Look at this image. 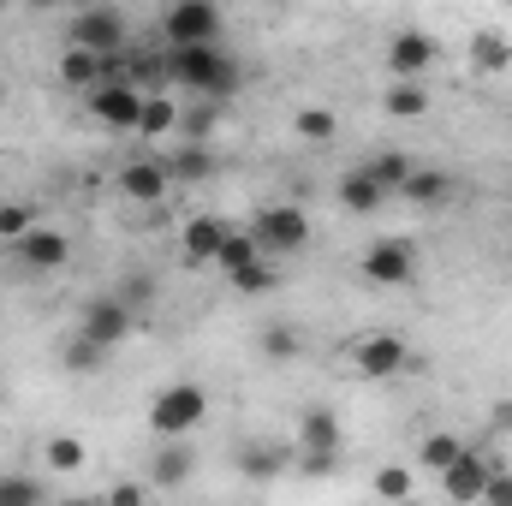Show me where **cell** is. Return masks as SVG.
<instances>
[{"label": "cell", "mask_w": 512, "mask_h": 506, "mask_svg": "<svg viewBox=\"0 0 512 506\" xmlns=\"http://www.w3.org/2000/svg\"><path fill=\"white\" fill-rule=\"evenodd\" d=\"M459 459H465V441H459L453 429H435V435H423V447H417V465L435 471V477H447Z\"/></svg>", "instance_id": "obj_20"}, {"label": "cell", "mask_w": 512, "mask_h": 506, "mask_svg": "<svg viewBox=\"0 0 512 506\" xmlns=\"http://www.w3.org/2000/svg\"><path fill=\"white\" fill-rule=\"evenodd\" d=\"M30 227H36L30 203H0V239H6V245H18V239H24Z\"/></svg>", "instance_id": "obj_36"}, {"label": "cell", "mask_w": 512, "mask_h": 506, "mask_svg": "<svg viewBox=\"0 0 512 506\" xmlns=\"http://www.w3.org/2000/svg\"><path fill=\"white\" fill-rule=\"evenodd\" d=\"M203 417H209V387L203 381H167L149 405L155 441H185L191 429H203Z\"/></svg>", "instance_id": "obj_2"}, {"label": "cell", "mask_w": 512, "mask_h": 506, "mask_svg": "<svg viewBox=\"0 0 512 506\" xmlns=\"http://www.w3.org/2000/svg\"><path fill=\"white\" fill-rule=\"evenodd\" d=\"M221 30H227V12L215 0H179L161 12V42L167 54L173 48H221Z\"/></svg>", "instance_id": "obj_3"}, {"label": "cell", "mask_w": 512, "mask_h": 506, "mask_svg": "<svg viewBox=\"0 0 512 506\" xmlns=\"http://www.w3.org/2000/svg\"><path fill=\"white\" fill-rule=\"evenodd\" d=\"M102 506H149V495H143V483H114V495Z\"/></svg>", "instance_id": "obj_40"}, {"label": "cell", "mask_w": 512, "mask_h": 506, "mask_svg": "<svg viewBox=\"0 0 512 506\" xmlns=\"http://www.w3.org/2000/svg\"><path fill=\"white\" fill-rule=\"evenodd\" d=\"M292 459H298V447H286V441H239L233 447V465L251 483H280L292 471Z\"/></svg>", "instance_id": "obj_11"}, {"label": "cell", "mask_w": 512, "mask_h": 506, "mask_svg": "<svg viewBox=\"0 0 512 506\" xmlns=\"http://www.w3.org/2000/svg\"><path fill=\"white\" fill-rule=\"evenodd\" d=\"M298 453H346L340 417H334L328 405H310V411H298Z\"/></svg>", "instance_id": "obj_16"}, {"label": "cell", "mask_w": 512, "mask_h": 506, "mask_svg": "<svg viewBox=\"0 0 512 506\" xmlns=\"http://www.w3.org/2000/svg\"><path fill=\"white\" fill-rule=\"evenodd\" d=\"M483 506H512V471H495L489 489H483Z\"/></svg>", "instance_id": "obj_39"}, {"label": "cell", "mask_w": 512, "mask_h": 506, "mask_svg": "<svg viewBox=\"0 0 512 506\" xmlns=\"http://www.w3.org/2000/svg\"><path fill=\"white\" fill-rule=\"evenodd\" d=\"M96 506H102V501H96Z\"/></svg>", "instance_id": "obj_44"}, {"label": "cell", "mask_w": 512, "mask_h": 506, "mask_svg": "<svg viewBox=\"0 0 512 506\" xmlns=\"http://www.w3.org/2000/svg\"><path fill=\"white\" fill-rule=\"evenodd\" d=\"M161 167H167L173 185H203V179L215 173V155H209V143H173V149L161 155Z\"/></svg>", "instance_id": "obj_18"}, {"label": "cell", "mask_w": 512, "mask_h": 506, "mask_svg": "<svg viewBox=\"0 0 512 506\" xmlns=\"http://www.w3.org/2000/svg\"><path fill=\"white\" fill-rule=\"evenodd\" d=\"M12 251H18V262H24L30 274H54V268L72 262V239H66L60 227H30Z\"/></svg>", "instance_id": "obj_13"}, {"label": "cell", "mask_w": 512, "mask_h": 506, "mask_svg": "<svg viewBox=\"0 0 512 506\" xmlns=\"http://www.w3.org/2000/svg\"><path fill=\"white\" fill-rule=\"evenodd\" d=\"M137 137H143V143L179 137V102H173V96H161V90H149V96H143V120H137Z\"/></svg>", "instance_id": "obj_19"}, {"label": "cell", "mask_w": 512, "mask_h": 506, "mask_svg": "<svg viewBox=\"0 0 512 506\" xmlns=\"http://www.w3.org/2000/svg\"><path fill=\"white\" fill-rule=\"evenodd\" d=\"M102 358H108V352H102L96 340H84L78 328L60 340V364H66V376H90V370H102Z\"/></svg>", "instance_id": "obj_25"}, {"label": "cell", "mask_w": 512, "mask_h": 506, "mask_svg": "<svg viewBox=\"0 0 512 506\" xmlns=\"http://www.w3.org/2000/svg\"><path fill=\"white\" fill-rule=\"evenodd\" d=\"M340 203H346L352 215H376V209L387 203V191L370 179V173H364V167H352V173L340 179Z\"/></svg>", "instance_id": "obj_22"}, {"label": "cell", "mask_w": 512, "mask_h": 506, "mask_svg": "<svg viewBox=\"0 0 512 506\" xmlns=\"http://www.w3.org/2000/svg\"><path fill=\"white\" fill-rule=\"evenodd\" d=\"M114 298H120V304H126L131 316H137V310H143V304L155 298V280H149V274H126V280L114 286Z\"/></svg>", "instance_id": "obj_38"}, {"label": "cell", "mask_w": 512, "mask_h": 506, "mask_svg": "<svg viewBox=\"0 0 512 506\" xmlns=\"http://www.w3.org/2000/svg\"><path fill=\"white\" fill-rule=\"evenodd\" d=\"M364 173L382 185L387 197H399V191H405V179H411L417 167H411V155H405V149H382L376 161H364Z\"/></svg>", "instance_id": "obj_24"}, {"label": "cell", "mask_w": 512, "mask_h": 506, "mask_svg": "<svg viewBox=\"0 0 512 506\" xmlns=\"http://www.w3.org/2000/svg\"><path fill=\"white\" fill-rule=\"evenodd\" d=\"M227 233H233V221H221V215H191L185 221V262L191 268H203V262H215L221 256V245H227Z\"/></svg>", "instance_id": "obj_17"}, {"label": "cell", "mask_w": 512, "mask_h": 506, "mask_svg": "<svg viewBox=\"0 0 512 506\" xmlns=\"http://www.w3.org/2000/svg\"><path fill=\"white\" fill-rule=\"evenodd\" d=\"M0 506H48V483L24 471H0Z\"/></svg>", "instance_id": "obj_26"}, {"label": "cell", "mask_w": 512, "mask_h": 506, "mask_svg": "<svg viewBox=\"0 0 512 506\" xmlns=\"http://www.w3.org/2000/svg\"><path fill=\"white\" fill-rule=\"evenodd\" d=\"M126 42H131V30H126L120 6H78L66 18V48H84V54L108 60V54H126Z\"/></svg>", "instance_id": "obj_4"}, {"label": "cell", "mask_w": 512, "mask_h": 506, "mask_svg": "<svg viewBox=\"0 0 512 506\" xmlns=\"http://www.w3.org/2000/svg\"><path fill=\"white\" fill-rule=\"evenodd\" d=\"M66 506H96V501H66Z\"/></svg>", "instance_id": "obj_42"}, {"label": "cell", "mask_w": 512, "mask_h": 506, "mask_svg": "<svg viewBox=\"0 0 512 506\" xmlns=\"http://www.w3.org/2000/svg\"><path fill=\"white\" fill-rule=\"evenodd\" d=\"M370 489H376L382 501H411V471H405V465H382V471L370 477Z\"/></svg>", "instance_id": "obj_35"}, {"label": "cell", "mask_w": 512, "mask_h": 506, "mask_svg": "<svg viewBox=\"0 0 512 506\" xmlns=\"http://www.w3.org/2000/svg\"><path fill=\"white\" fill-rule=\"evenodd\" d=\"M245 66L233 60V48H173L167 54V84L191 90L197 102H227L239 90Z\"/></svg>", "instance_id": "obj_1"}, {"label": "cell", "mask_w": 512, "mask_h": 506, "mask_svg": "<svg viewBox=\"0 0 512 506\" xmlns=\"http://www.w3.org/2000/svg\"><path fill=\"white\" fill-rule=\"evenodd\" d=\"M507 60H512V48L495 30H477V36H471V66H477V72H501Z\"/></svg>", "instance_id": "obj_32"}, {"label": "cell", "mask_w": 512, "mask_h": 506, "mask_svg": "<svg viewBox=\"0 0 512 506\" xmlns=\"http://www.w3.org/2000/svg\"><path fill=\"white\" fill-rule=\"evenodd\" d=\"M251 239H256V251L268 256V262L298 256L304 245H310V215H304V203H268V209H256Z\"/></svg>", "instance_id": "obj_5"}, {"label": "cell", "mask_w": 512, "mask_h": 506, "mask_svg": "<svg viewBox=\"0 0 512 506\" xmlns=\"http://www.w3.org/2000/svg\"><path fill=\"white\" fill-rule=\"evenodd\" d=\"M358 268H364L370 286H411V274H417V245L399 239V233H387V239H376V245L364 251Z\"/></svg>", "instance_id": "obj_7"}, {"label": "cell", "mask_w": 512, "mask_h": 506, "mask_svg": "<svg viewBox=\"0 0 512 506\" xmlns=\"http://www.w3.org/2000/svg\"><path fill=\"white\" fill-rule=\"evenodd\" d=\"M215 126H221V102H191V108H179V143H209Z\"/></svg>", "instance_id": "obj_28"}, {"label": "cell", "mask_w": 512, "mask_h": 506, "mask_svg": "<svg viewBox=\"0 0 512 506\" xmlns=\"http://www.w3.org/2000/svg\"><path fill=\"white\" fill-rule=\"evenodd\" d=\"M42 459H48V471H60V477H72V471H84V441L78 435H54L48 447H42Z\"/></svg>", "instance_id": "obj_30"}, {"label": "cell", "mask_w": 512, "mask_h": 506, "mask_svg": "<svg viewBox=\"0 0 512 506\" xmlns=\"http://www.w3.org/2000/svg\"><path fill=\"white\" fill-rule=\"evenodd\" d=\"M495 471H501V465H489L483 453H471V447H465V459H459V465L441 477V489H447V501H453V506H477Z\"/></svg>", "instance_id": "obj_14"}, {"label": "cell", "mask_w": 512, "mask_h": 506, "mask_svg": "<svg viewBox=\"0 0 512 506\" xmlns=\"http://www.w3.org/2000/svg\"><path fill=\"white\" fill-rule=\"evenodd\" d=\"M435 54H441V42H435L429 30H399V36L387 42V72H393V84H417V72L435 66Z\"/></svg>", "instance_id": "obj_12"}, {"label": "cell", "mask_w": 512, "mask_h": 506, "mask_svg": "<svg viewBox=\"0 0 512 506\" xmlns=\"http://www.w3.org/2000/svg\"><path fill=\"white\" fill-rule=\"evenodd\" d=\"M340 459H346V453H298V459H292V471H298L304 483H328V477L340 471Z\"/></svg>", "instance_id": "obj_34"}, {"label": "cell", "mask_w": 512, "mask_h": 506, "mask_svg": "<svg viewBox=\"0 0 512 506\" xmlns=\"http://www.w3.org/2000/svg\"><path fill=\"white\" fill-rule=\"evenodd\" d=\"M304 352V340H298V328H286V322H274V328H262V358L268 364H292Z\"/></svg>", "instance_id": "obj_31"}, {"label": "cell", "mask_w": 512, "mask_h": 506, "mask_svg": "<svg viewBox=\"0 0 512 506\" xmlns=\"http://www.w3.org/2000/svg\"><path fill=\"white\" fill-rule=\"evenodd\" d=\"M268 286H274V262H268V256L233 274V292H245V298H256V292H268Z\"/></svg>", "instance_id": "obj_37"}, {"label": "cell", "mask_w": 512, "mask_h": 506, "mask_svg": "<svg viewBox=\"0 0 512 506\" xmlns=\"http://www.w3.org/2000/svg\"><path fill=\"white\" fill-rule=\"evenodd\" d=\"M114 191L137 203V209H161L167 203V191H173V179H167V167H161V155H137L120 167V179H114Z\"/></svg>", "instance_id": "obj_8"}, {"label": "cell", "mask_w": 512, "mask_h": 506, "mask_svg": "<svg viewBox=\"0 0 512 506\" xmlns=\"http://www.w3.org/2000/svg\"><path fill=\"white\" fill-rule=\"evenodd\" d=\"M405 203H417V209H435V203H447L453 197V179L441 173V167H417L411 179H405V191H399Z\"/></svg>", "instance_id": "obj_21"}, {"label": "cell", "mask_w": 512, "mask_h": 506, "mask_svg": "<svg viewBox=\"0 0 512 506\" xmlns=\"http://www.w3.org/2000/svg\"><path fill=\"white\" fill-rule=\"evenodd\" d=\"M131 322H137V316H131L126 304H120L114 292H102V298H90V304H84V316H78V334H84V340H96L102 352H114V346L131 334Z\"/></svg>", "instance_id": "obj_9"}, {"label": "cell", "mask_w": 512, "mask_h": 506, "mask_svg": "<svg viewBox=\"0 0 512 506\" xmlns=\"http://www.w3.org/2000/svg\"><path fill=\"white\" fill-rule=\"evenodd\" d=\"M0 405H6V387H0Z\"/></svg>", "instance_id": "obj_43"}, {"label": "cell", "mask_w": 512, "mask_h": 506, "mask_svg": "<svg viewBox=\"0 0 512 506\" xmlns=\"http://www.w3.org/2000/svg\"><path fill=\"white\" fill-rule=\"evenodd\" d=\"M191 471H197V447L191 441H155V453H149V483L155 489H185Z\"/></svg>", "instance_id": "obj_15"}, {"label": "cell", "mask_w": 512, "mask_h": 506, "mask_svg": "<svg viewBox=\"0 0 512 506\" xmlns=\"http://www.w3.org/2000/svg\"><path fill=\"white\" fill-rule=\"evenodd\" d=\"M60 84H66V90H84V96L102 90V60L84 54V48H66V54H60Z\"/></svg>", "instance_id": "obj_23"}, {"label": "cell", "mask_w": 512, "mask_h": 506, "mask_svg": "<svg viewBox=\"0 0 512 506\" xmlns=\"http://www.w3.org/2000/svg\"><path fill=\"white\" fill-rule=\"evenodd\" d=\"M90 114H96V126L108 131H131L137 137V120H143V90L137 84H102V90H90Z\"/></svg>", "instance_id": "obj_10"}, {"label": "cell", "mask_w": 512, "mask_h": 506, "mask_svg": "<svg viewBox=\"0 0 512 506\" xmlns=\"http://www.w3.org/2000/svg\"><path fill=\"white\" fill-rule=\"evenodd\" d=\"M292 126H298V137H304V143H334L340 120H334L328 108H298V120H292Z\"/></svg>", "instance_id": "obj_33"}, {"label": "cell", "mask_w": 512, "mask_h": 506, "mask_svg": "<svg viewBox=\"0 0 512 506\" xmlns=\"http://www.w3.org/2000/svg\"><path fill=\"white\" fill-rule=\"evenodd\" d=\"M251 262H262V251H256V239H251V227H233L227 233V245H221V256H215V268L233 280L239 268H251Z\"/></svg>", "instance_id": "obj_27"}, {"label": "cell", "mask_w": 512, "mask_h": 506, "mask_svg": "<svg viewBox=\"0 0 512 506\" xmlns=\"http://www.w3.org/2000/svg\"><path fill=\"white\" fill-rule=\"evenodd\" d=\"M489 435H512V399H501V405L489 411Z\"/></svg>", "instance_id": "obj_41"}, {"label": "cell", "mask_w": 512, "mask_h": 506, "mask_svg": "<svg viewBox=\"0 0 512 506\" xmlns=\"http://www.w3.org/2000/svg\"><path fill=\"white\" fill-rule=\"evenodd\" d=\"M352 370L364 381H393L405 364H411V346H405V334H393V328H370V334H358L352 340Z\"/></svg>", "instance_id": "obj_6"}, {"label": "cell", "mask_w": 512, "mask_h": 506, "mask_svg": "<svg viewBox=\"0 0 512 506\" xmlns=\"http://www.w3.org/2000/svg\"><path fill=\"white\" fill-rule=\"evenodd\" d=\"M382 108L393 120H423V114H429V90H423V84H393L382 96Z\"/></svg>", "instance_id": "obj_29"}]
</instances>
